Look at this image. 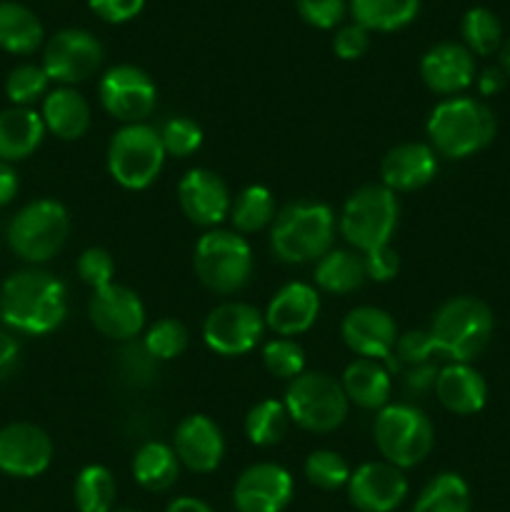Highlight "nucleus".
Here are the masks:
<instances>
[{
  "instance_id": "nucleus-1",
  "label": "nucleus",
  "mask_w": 510,
  "mask_h": 512,
  "mask_svg": "<svg viewBox=\"0 0 510 512\" xmlns=\"http://www.w3.org/2000/svg\"><path fill=\"white\" fill-rule=\"evenodd\" d=\"M68 315V290L63 280L45 270H20L0 288V318L25 335H45Z\"/></svg>"
},
{
  "instance_id": "nucleus-2",
  "label": "nucleus",
  "mask_w": 510,
  "mask_h": 512,
  "mask_svg": "<svg viewBox=\"0 0 510 512\" xmlns=\"http://www.w3.org/2000/svg\"><path fill=\"white\" fill-rule=\"evenodd\" d=\"M428 138L435 153L445 158H468L495 138V115L485 103L475 98H448L430 113Z\"/></svg>"
},
{
  "instance_id": "nucleus-3",
  "label": "nucleus",
  "mask_w": 510,
  "mask_h": 512,
  "mask_svg": "<svg viewBox=\"0 0 510 512\" xmlns=\"http://www.w3.org/2000/svg\"><path fill=\"white\" fill-rule=\"evenodd\" d=\"M333 235V210L315 200H300L275 215L270 245L283 263L303 265L330 253Z\"/></svg>"
},
{
  "instance_id": "nucleus-4",
  "label": "nucleus",
  "mask_w": 510,
  "mask_h": 512,
  "mask_svg": "<svg viewBox=\"0 0 510 512\" xmlns=\"http://www.w3.org/2000/svg\"><path fill=\"white\" fill-rule=\"evenodd\" d=\"M435 353L448 355L453 363H470L478 358L493 335V313L488 305L470 295L440 305L430 325Z\"/></svg>"
},
{
  "instance_id": "nucleus-5",
  "label": "nucleus",
  "mask_w": 510,
  "mask_h": 512,
  "mask_svg": "<svg viewBox=\"0 0 510 512\" xmlns=\"http://www.w3.org/2000/svg\"><path fill=\"white\" fill-rule=\"evenodd\" d=\"M373 435L385 463L400 470L423 463L435 443L433 423L428 415L408 403L385 405L375 418Z\"/></svg>"
},
{
  "instance_id": "nucleus-6",
  "label": "nucleus",
  "mask_w": 510,
  "mask_h": 512,
  "mask_svg": "<svg viewBox=\"0 0 510 512\" xmlns=\"http://www.w3.org/2000/svg\"><path fill=\"white\" fill-rule=\"evenodd\" d=\"M70 233V215L58 200H33L8 225V245L28 263H45L63 250Z\"/></svg>"
},
{
  "instance_id": "nucleus-7",
  "label": "nucleus",
  "mask_w": 510,
  "mask_h": 512,
  "mask_svg": "<svg viewBox=\"0 0 510 512\" xmlns=\"http://www.w3.org/2000/svg\"><path fill=\"white\" fill-rule=\"evenodd\" d=\"M395 225H398V198L385 185H363L345 200L340 213V233L363 253L390 245Z\"/></svg>"
},
{
  "instance_id": "nucleus-8",
  "label": "nucleus",
  "mask_w": 510,
  "mask_h": 512,
  "mask_svg": "<svg viewBox=\"0 0 510 512\" xmlns=\"http://www.w3.org/2000/svg\"><path fill=\"white\" fill-rule=\"evenodd\" d=\"M195 273L213 293L233 295L253 275V253L248 240L228 230H210L195 245Z\"/></svg>"
},
{
  "instance_id": "nucleus-9",
  "label": "nucleus",
  "mask_w": 510,
  "mask_h": 512,
  "mask_svg": "<svg viewBox=\"0 0 510 512\" xmlns=\"http://www.w3.org/2000/svg\"><path fill=\"white\" fill-rule=\"evenodd\" d=\"M165 148L160 133L145 123L120 128L108 145V170L115 183L128 190H143L160 175Z\"/></svg>"
},
{
  "instance_id": "nucleus-10",
  "label": "nucleus",
  "mask_w": 510,
  "mask_h": 512,
  "mask_svg": "<svg viewBox=\"0 0 510 512\" xmlns=\"http://www.w3.org/2000/svg\"><path fill=\"white\" fill-rule=\"evenodd\" d=\"M290 420L310 433H330L348 418V398L343 385L325 373H303L290 380L285 393Z\"/></svg>"
},
{
  "instance_id": "nucleus-11",
  "label": "nucleus",
  "mask_w": 510,
  "mask_h": 512,
  "mask_svg": "<svg viewBox=\"0 0 510 512\" xmlns=\"http://www.w3.org/2000/svg\"><path fill=\"white\" fill-rule=\"evenodd\" d=\"M265 318L248 303H223L203 323V338L213 353L238 358L260 343Z\"/></svg>"
},
{
  "instance_id": "nucleus-12",
  "label": "nucleus",
  "mask_w": 510,
  "mask_h": 512,
  "mask_svg": "<svg viewBox=\"0 0 510 512\" xmlns=\"http://www.w3.org/2000/svg\"><path fill=\"white\" fill-rule=\"evenodd\" d=\"M100 63H103V45L88 30H60L45 45L43 70L55 83H83L100 68Z\"/></svg>"
},
{
  "instance_id": "nucleus-13",
  "label": "nucleus",
  "mask_w": 510,
  "mask_h": 512,
  "mask_svg": "<svg viewBox=\"0 0 510 512\" xmlns=\"http://www.w3.org/2000/svg\"><path fill=\"white\" fill-rule=\"evenodd\" d=\"M100 105L125 125L143 123L155 108V85L135 65H115L100 78Z\"/></svg>"
},
{
  "instance_id": "nucleus-14",
  "label": "nucleus",
  "mask_w": 510,
  "mask_h": 512,
  "mask_svg": "<svg viewBox=\"0 0 510 512\" xmlns=\"http://www.w3.org/2000/svg\"><path fill=\"white\" fill-rule=\"evenodd\" d=\"M88 315L95 330L113 340H130L143 330L145 308L138 293L118 283L93 290L88 300Z\"/></svg>"
},
{
  "instance_id": "nucleus-15",
  "label": "nucleus",
  "mask_w": 510,
  "mask_h": 512,
  "mask_svg": "<svg viewBox=\"0 0 510 512\" xmlns=\"http://www.w3.org/2000/svg\"><path fill=\"white\" fill-rule=\"evenodd\" d=\"M343 340L360 358L383 360L388 370H398V363L393 360L398 328L385 310L370 305L350 310L343 320Z\"/></svg>"
},
{
  "instance_id": "nucleus-16",
  "label": "nucleus",
  "mask_w": 510,
  "mask_h": 512,
  "mask_svg": "<svg viewBox=\"0 0 510 512\" xmlns=\"http://www.w3.org/2000/svg\"><path fill=\"white\" fill-rule=\"evenodd\" d=\"M53 460V443L38 425L13 423L0 430V473L10 478H35Z\"/></svg>"
},
{
  "instance_id": "nucleus-17",
  "label": "nucleus",
  "mask_w": 510,
  "mask_h": 512,
  "mask_svg": "<svg viewBox=\"0 0 510 512\" xmlns=\"http://www.w3.org/2000/svg\"><path fill=\"white\" fill-rule=\"evenodd\" d=\"M293 500V478L275 463H258L243 470L233 490L238 512H283Z\"/></svg>"
},
{
  "instance_id": "nucleus-18",
  "label": "nucleus",
  "mask_w": 510,
  "mask_h": 512,
  "mask_svg": "<svg viewBox=\"0 0 510 512\" xmlns=\"http://www.w3.org/2000/svg\"><path fill=\"white\" fill-rule=\"evenodd\" d=\"M408 495L403 470L390 463H365L348 480V498L360 512H393Z\"/></svg>"
},
{
  "instance_id": "nucleus-19",
  "label": "nucleus",
  "mask_w": 510,
  "mask_h": 512,
  "mask_svg": "<svg viewBox=\"0 0 510 512\" xmlns=\"http://www.w3.org/2000/svg\"><path fill=\"white\" fill-rule=\"evenodd\" d=\"M178 200L183 213L203 228L223 223L230 213V205H233L223 178L205 168H193L185 173V178L178 185Z\"/></svg>"
},
{
  "instance_id": "nucleus-20",
  "label": "nucleus",
  "mask_w": 510,
  "mask_h": 512,
  "mask_svg": "<svg viewBox=\"0 0 510 512\" xmlns=\"http://www.w3.org/2000/svg\"><path fill=\"white\" fill-rule=\"evenodd\" d=\"M173 450L193 473H213L225 455V440L213 420L205 415H188L175 428Z\"/></svg>"
},
{
  "instance_id": "nucleus-21",
  "label": "nucleus",
  "mask_w": 510,
  "mask_h": 512,
  "mask_svg": "<svg viewBox=\"0 0 510 512\" xmlns=\"http://www.w3.org/2000/svg\"><path fill=\"white\" fill-rule=\"evenodd\" d=\"M425 85L438 95H458L475 80V58L465 45L438 43L420 60Z\"/></svg>"
},
{
  "instance_id": "nucleus-22",
  "label": "nucleus",
  "mask_w": 510,
  "mask_h": 512,
  "mask_svg": "<svg viewBox=\"0 0 510 512\" xmlns=\"http://www.w3.org/2000/svg\"><path fill=\"white\" fill-rule=\"evenodd\" d=\"M438 158L435 150L425 143H400L383 158L380 175L383 185L393 193H410L435 178Z\"/></svg>"
},
{
  "instance_id": "nucleus-23",
  "label": "nucleus",
  "mask_w": 510,
  "mask_h": 512,
  "mask_svg": "<svg viewBox=\"0 0 510 512\" xmlns=\"http://www.w3.org/2000/svg\"><path fill=\"white\" fill-rule=\"evenodd\" d=\"M320 298L313 285L288 283L273 295L268 310H265V325L283 338L300 335L310 330L318 320Z\"/></svg>"
},
{
  "instance_id": "nucleus-24",
  "label": "nucleus",
  "mask_w": 510,
  "mask_h": 512,
  "mask_svg": "<svg viewBox=\"0 0 510 512\" xmlns=\"http://www.w3.org/2000/svg\"><path fill=\"white\" fill-rule=\"evenodd\" d=\"M435 395L440 405L455 415H475L488 400V385L483 375L468 363L445 365L435 380Z\"/></svg>"
},
{
  "instance_id": "nucleus-25",
  "label": "nucleus",
  "mask_w": 510,
  "mask_h": 512,
  "mask_svg": "<svg viewBox=\"0 0 510 512\" xmlns=\"http://www.w3.org/2000/svg\"><path fill=\"white\" fill-rule=\"evenodd\" d=\"M43 115L33 108H10L0 113V160L15 163L38 150L43 143Z\"/></svg>"
},
{
  "instance_id": "nucleus-26",
  "label": "nucleus",
  "mask_w": 510,
  "mask_h": 512,
  "mask_svg": "<svg viewBox=\"0 0 510 512\" xmlns=\"http://www.w3.org/2000/svg\"><path fill=\"white\" fill-rule=\"evenodd\" d=\"M43 123L55 138L75 140L83 138L90 128V105L78 90L58 88L45 95L43 100Z\"/></svg>"
},
{
  "instance_id": "nucleus-27",
  "label": "nucleus",
  "mask_w": 510,
  "mask_h": 512,
  "mask_svg": "<svg viewBox=\"0 0 510 512\" xmlns=\"http://www.w3.org/2000/svg\"><path fill=\"white\" fill-rule=\"evenodd\" d=\"M345 398L353 400L355 405L368 410H383L390 400V373L383 368L380 360L360 358L345 368L343 373Z\"/></svg>"
},
{
  "instance_id": "nucleus-28",
  "label": "nucleus",
  "mask_w": 510,
  "mask_h": 512,
  "mask_svg": "<svg viewBox=\"0 0 510 512\" xmlns=\"http://www.w3.org/2000/svg\"><path fill=\"white\" fill-rule=\"evenodd\" d=\"M133 475L140 488L150 490V493H163V490L173 488L178 480L180 460L170 445L153 440V443L140 445L135 453Z\"/></svg>"
},
{
  "instance_id": "nucleus-29",
  "label": "nucleus",
  "mask_w": 510,
  "mask_h": 512,
  "mask_svg": "<svg viewBox=\"0 0 510 512\" xmlns=\"http://www.w3.org/2000/svg\"><path fill=\"white\" fill-rule=\"evenodd\" d=\"M43 43V25L38 15L20 3H0V48L15 55H28Z\"/></svg>"
},
{
  "instance_id": "nucleus-30",
  "label": "nucleus",
  "mask_w": 510,
  "mask_h": 512,
  "mask_svg": "<svg viewBox=\"0 0 510 512\" xmlns=\"http://www.w3.org/2000/svg\"><path fill=\"white\" fill-rule=\"evenodd\" d=\"M363 258L348 250H330L315 265V283L320 290L333 295L355 293L365 283Z\"/></svg>"
},
{
  "instance_id": "nucleus-31",
  "label": "nucleus",
  "mask_w": 510,
  "mask_h": 512,
  "mask_svg": "<svg viewBox=\"0 0 510 512\" xmlns=\"http://www.w3.org/2000/svg\"><path fill=\"white\" fill-rule=\"evenodd\" d=\"M420 0H350L355 23L365 30H400L418 15Z\"/></svg>"
},
{
  "instance_id": "nucleus-32",
  "label": "nucleus",
  "mask_w": 510,
  "mask_h": 512,
  "mask_svg": "<svg viewBox=\"0 0 510 512\" xmlns=\"http://www.w3.org/2000/svg\"><path fill=\"white\" fill-rule=\"evenodd\" d=\"M413 512H470L468 483L455 473H440L425 485Z\"/></svg>"
},
{
  "instance_id": "nucleus-33",
  "label": "nucleus",
  "mask_w": 510,
  "mask_h": 512,
  "mask_svg": "<svg viewBox=\"0 0 510 512\" xmlns=\"http://www.w3.org/2000/svg\"><path fill=\"white\" fill-rule=\"evenodd\" d=\"M288 423L290 415L285 410V403H278V400H260V403H255L248 410L245 435L258 448H270V445H278L285 438Z\"/></svg>"
},
{
  "instance_id": "nucleus-34",
  "label": "nucleus",
  "mask_w": 510,
  "mask_h": 512,
  "mask_svg": "<svg viewBox=\"0 0 510 512\" xmlns=\"http://www.w3.org/2000/svg\"><path fill=\"white\" fill-rule=\"evenodd\" d=\"M75 508L80 512H113L115 478L103 465H88L75 480Z\"/></svg>"
},
{
  "instance_id": "nucleus-35",
  "label": "nucleus",
  "mask_w": 510,
  "mask_h": 512,
  "mask_svg": "<svg viewBox=\"0 0 510 512\" xmlns=\"http://www.w3.org/2000/svg\"><path fill=\"white\" fill-rule=\"evenodd\" d=\"M275 215V200L273 193L263 185H250L243 193L235 198V203L230 205V223L235 225V230L240 233H255V230L265 228Z\"/></svg>"
},
{
  "instance_id": "nucleus-36",
  "label": "nucleus",
  "mask_w": 510,
  "mask_h": 512,
  "mask_svg": "<svg viewBox=\"0 0 510 512\" xmlns=\"http://www.w3.org/2000/svg\"><path fill=\"white\" fill-rule=\"evenodd\" d=\"M460 33H463L465 48L473 55L488 58L495 50L503 48V25L498 15L488 8H470L463 15Z\"/></svg>"
},
{
  "instance_id": "nucleus-37",
  "label": "nucleus",
  "mask_w": 510,
  "mask_h": 512,
  "mask_svg": "<svg viewBox=\"0 0 510 512\" xmlns=\"http://www.w3.org/2000/svg\"><path fill=\"white\" fill-rule=\"evenodd\" d=\"M305 478L320 490L345 488L350 480V465L333 450H315L305 460Z\"/></svg>"
},
{
  "instance_id": "nucleus-38",
  "label": "nucleus",
  "mask_w": 510,
  "mask_h": 512,
  "mask_svg": "<svg viewBox=\"0 0 510 512\" xmlns=\"http://www.w3.org/2000/svg\"><path fill=\"white\" fill-rule=\"evenodd\" d=\"M48 73L43 65H18L5 80V95L15 103V108H30L35 100H40L48 90Z\"/></svg>"
},
{
  "instance_id": "nucleus-39",
  "label": "nucleus",
  "mask_w": 510,
  "mask_h": 512,
  "mask_svg": "<svg viewBox=\"0 0 510 512\" xmlns=\"http://www.w3.org/2000/svg\"><path fill=\"white\" fill-rule=\"evenodd\" d=\"M188 328L175 318H163L145 333L143 345L155 360H173L188 348Z\"/></svg>"
},
{
  "instance_id": "nucleus-40",
  "label": "nucleus",
  "mask_w": 510,
  "mask_h": 512,
  "mask_svg": "<svg viewBox=\"0 0 510 512\" xmlns=\"http://www.w3.org/2000/svg\"><path fill=\"white\" fill-rule=\"evenodd\" d=\"M263 363L270 375L283 380H295L303 375L305 368V353L295 340H270L263 348Z\"/></svg>"
},
{
  "instance_id": "nucleus-41",
  "label": "nucleus",
  "mask_w": 510,
  "mask_h": 512,
  "mask_svg": "<svg viewBox=\"0 0 510 512\" xmlns=\"http://www.w3.org/2000/svg\"><path fill=\"white\" fill-rule=\"evenodd\" d=\"M160 140H163L165 155L188 158L203 145V130L190 118H170L160 130Z\"/></svg>"
},
{
  "instance_id": "nucleus-42",
  "label": "nucleus",
  "mask_w": 510,
  "mask_h": 512,
  "mask_svg": "<svg viewBox=\"0 0 510 512\" xmlns=\"http://www.w3.org/2000/svg\"><path fill=\"white\" fill-rule=\"evenodd\" d=\"M115 263L110 258L108 250L103 248H88L83 250V255L78 258V275L85 285H90L93 290L105 288V285L113 283Z\"/></svg>"
},
{
  "instance_id": "nucleus-43",
  "label": "nucleus",
  "mask_w": 510,
  "mask_h": 512,
  "mask_svg": "<svg viewBox=\"0 0 510 512\" xmlns=\"http://www.w3.org/2000/svg\"><path fill=\"white\" fill-rule=\"evenodd\" d=\"M300 18L313 28H335L345 18V0H295Z\"/></svg>"
},
{
  "instance_id": "nucleus-44",
  "label": "nucleus",
  "mask_w": 510,
  "mask_h": 512,
  "mask_svg": "<svg viewBox=\"0 0 510 512\" xmlns=\"http://www.w3.org/2000/svg\"><path fill=\"white\" fill-rule=\"evenodd\" d=\"M368 45H370V30H365L363 25L358 23L343 25L333 38L335 55L343 60H358L360 55H365Z\"/></svg>"
},
{
  "instance_id": "nucleus-45",
  "label": "nucleus",
  "mask_w": 510,
  "mask_h": 512,
  "mask_svg": "<svg viewBox=\"0 0 510 512\" xmlns=\"http://www.w3.org/2000/svg\"><path fill=\"white\" fill-rule=\"evenodd\" d=\"M395 353L403 363L410 365H420V363H428L430 355L435 353V345L433 338H430L428 330H410L405 333L403 338H398L395 343Z\"/></svg>"
},
{
  "instance_id": "nucleus-46",
  "label": "nucleus",
  "mask_w": 510,
  "mask_h": 512,
  "mask_svg": "<svg viewBox=\"0 0 510 512\" xmlns=\"http://www.w3.org/2000/svg\"><path fill=\"white\" fill-rule=\"evenodd\" d=\"M363 265H365V275L370 280H378V283H388L390 278H395L400 268L398 253H395L390 245H383V248H375L370 253L363 255Z\"/></svg>"
},
{
  "instance_id": "nucleus-47",
  "label": "nucleus",
  "mask_w": 510,
  "mask_h": 512,
  "mask_svg": "<svg viewBox=\"0 0 510 512\" xmlns=\"http://www.w3.org/2000/svg\"><path fill=\"white\" fill-rule=\"evenodd\" d=\"M90 10L105 23H128L143 10L145 0H88Z\"/></svg>"
},
{
  "instance_id": "nucleus-48",
  "label": "nucleus",
  "mask_w": 510,
  "mask_h": 512,
  "mask_svg": "<svg viewBox=\"0 0 510 512\" xmlns=\"http://www.w3.org/2000/svg\"><path fill=\"white\" fill-rule=\"evenodd\" d=\"M438 373L440 370L430 363L415 365V368L408 373V378H405V388H408V393H415V395L428 393L430 388H435Z\"/></svg>"
},
{
  "instance_id": "nucleus-49",
  "label": "nucleus",
  "mask_w": 510,
  "mask_h": 512,
  "mask_svg": "<svg viewBox=\"0 0 510 512\" xmlns=\"http://www.w3.org/2000/svg\"><path fill=\"white\" fill-rule=\"evenodd\" d=\"M18 355V340L10 333H5V330H0V380H5L13 373L15 365H18Z\"/></svg>"
},
{
  "instance_id": "nucleus-50",
  "label": "nucleus",
  "mask_w": 510,
  "mask_h": 512,
  "mask_svg": "<svg viewBox=\"0 0 510 512\" xmlns=\"http://www.w3.org/2000/svg\"><path fill=\"white\" fill-rule=\"evenodd\" d=\"M508 83V75L503 68H485L478 78V90L483 95H495L505 88Z\"/></svg>"
},
{
  "instance_id": "nucleus-51",
  "label": "nucleus",
  "mask_w": 510,
  "mask_h": 512,
  "mask_svg": "<svg viewBox=\"0 0 510 512\" xmlns=\"http://www.w3.org/2000/svg\"><path fill=\"white\" fill-rule=\"evenodd\" d=\"M18 193V175H15L13 165L0 160V205H8Z\"/></svg>"
},
{
  "instance_id": "nucleus-52",
  "label": "nucleus",
  "mask_w": 510,
  "mask_h": 512,
  "mask_svg": "<svg viewBox=\"0 0 510 512\" xmlns=\"http://www.w3.org/2000/svg\"><path fill=\"white\" fill-rule=\"evenodd\" d=\"M165 512H213V510H210L208 503H203V500L198 498H178L168 505V510Z\"/></svg>"
},
{
  "instance_id": "nucleus-53",
  "label": "nucleus",
  "mask_w": 510,
  "mask_h": 512,
  "mask_svg": "<svg viewBox=\"0 0 510 512\" xmlns=\"http://www.w3.org/2000/svg\"><path fill=\"white\" fill-rule=\"evenodd\" d=\"M500 68H503L505 75L510 78V38L505 40L503 48H500Z\"/></svg>"
},
{
  "instance_id": "nucleus-54",
  "label": "nucleus",
  "mask_w": 510,
  "mask_h": 512,
  "mask_svg": "<svg viewBox=\"0 0 510 512\" xmlns=\"http://www.w3.org/2000/svg\"><path fill=\"white\" fill-rule=\"evenodd\" d=\"M115 512H138V510H115Z\"/></svg>"
}]
</instances>
